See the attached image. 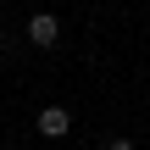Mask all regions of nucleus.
I'll return each instance as SVG.
<instances>
[{"mask_svg":"<svg viewBox=\"0 0 150 150\" xmlns=\"http://www.w3.org/2000/svg\"><path fill=\"white\" fill-rule=\"evenodd\" d=\"M61 39V22L50 17V11H39V17H28V45H39V50H50Z\"/></svg>","mask_w":150,"mask_h":150,"instance_id":"1","label":"nucleus"},{"mask_svg":"<svg viewBox=\"0 0 150 150\" xmlns=\"http://www.w3.org/2000/svg\"><path fill=\"white\" fill-rule=\"evenodd\" d=\"M33 128H39V134H45V139H61V134H67V128H72V111H67V106H45V111H39V122H33Z\"/></svg>","mask_w":150,"mask_h":150,"instance_id":"2","label":"nucleus"},{"mask_svg":"<svg viewBox=\"0 0 150 150\" xmlns=\"http://www.w3.org/2000/svg\"><path fill=\"white\" fill-rule=\"evenodd\" d=\"M106 150H139V145H134V139H111Z\"/></svg>","mask_w":150,"mask_h":150,"instance_id":"3","label":"nucleus"},{"mask_svg":"<svg viewBox=\"0 0 150 150\" xmlns=\"http://www.w3.org/2000/svg\"><path fill=\"white\" fill-rule=\"evenodd\" d=\"M0 45H6V28H0Z\"/></svg>","mask_w":150,"mask_h":150,"instance_id":"4","label":"nucleus"}]
</instances>
